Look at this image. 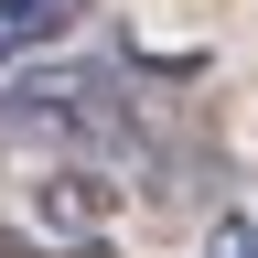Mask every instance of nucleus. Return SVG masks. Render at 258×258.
Here are the masks:
<instances>
[{
	"instance_id": "nucleus-3",
	"label": "nucleus",
	"mask_w": 258,
	"mask_h": 258,
	"mask_svg": "<svg viewBox=\"0 0 258 258\" xmlns=\"http://www.w3.org/2000/svg\"><path fill=\"white\" fill-rule=\"evenodd\" d=\"M97 0H0V76H22L32 54H54Z\"/></svg>"
},
{
	"instance_id": "nucleus-1",
	"label": "nucleus",
	"mask_w": 258,
	"mask_h": 258,
	"mask_svg": "<svg viewBox=\"0 0 258 258\" xmlns=\"http://www.w3.org/2000/svg\"><path fill=\"white\" fill-rule=\"evenodd\" d=\"M0 151L32 161H129L140 151V108L108 64H43V76H0Z\"/></svg>"
},
{
	"instance_id": "nucleus-5",
	"label": "nucleus",
	"mask_w": 258,
	"mask_h": 258,
	"mask_svg": "<svg viewBox=\"0 0 258 258\" xmlns=\"http://www.w3.org/2000/svg\"><path fill=\"white\" fill-rule=\"evenodd\" d=\"M0 258H64V247H43V237H22V226H0Z\"/></svg>"
},
{
	"instance_id": "nucleus-4",
	"label": "nucleus",
	"mask_w": 258,
	"mask_h": 258,
	"mask_svg": "<svg viewBox=\"0 0 258 258\" xmlns=\"http://www.w3.org/2000/svg\"><path fill=\"white\" fill-rule=\"evenodd\" d=\"M194 258H258V226H247V215H215V226H205V247H194Z\"/></svg>"
},
{
	"instance_id": "nucleus-2",
	"label": "nucleus",
	"mask_w": 258,
	"mask_h": 258,
	"mask_svg": "<svg viewBox=\"0 0 258 258\" xmlns=\"http://www.w3.org/2000/svg\"><path fill=\"white\" fill-rule=\"evenodd\" d=\"M118 161H43V226H64V237H97V226L118 215Z\"/></svg>"
}]
</instances>
